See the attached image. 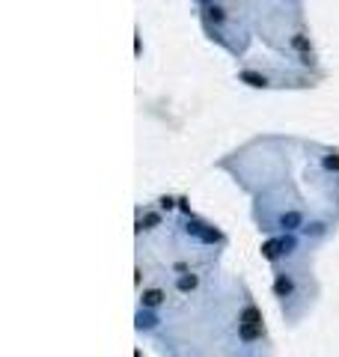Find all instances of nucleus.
Returning a JSON list of instances; mask_svg holds the SVG:
<instances>
[{
	"label": "nucleus",
	"instance_id": "1a4fd4ad",
	"mask_svg": "<svg viewBox=\"0 0 339 357\" xmlns=\"http://www.w3.org/2000/svg\"><path fill=\"white\" fill-rule=\"evenodd\" d=\"M298 221H301V218L292 211V215H286V218H283V227H298Z\"/></svg>",
	"mask_w": 339,
	"mask_h": 357
},
{
	"label": "nucleus",
	"instance_id": "9d476101",
	"mask_svg": "<svg viewBox=\"0 0 339 357\" xmlns=\"http://www.w3.org/2000/svg\"><path fill=\"white\" fill-rule=\"evenodd\" d=\"M137 325H140V327H152V325H155V319H152V316H143V313H140Z\"/></svg>",
	"mask_w": 339,
	"mask_h": 357
},
{
	"label": "nucleus",
	"instance_id": "20e7f679",
	"mask_svg": "<svg viewBox=\"0 0 339 357\" xmlns=\"http://www.w3.org/2000/svg\"><path fill=\"white\" fill-rule=\"evenodd\" d=\"M161 301H164V292H158V289H149V292L143 295V304L146 307H158Z\"/></svg>",
	"mask_w": 339,
	"mask_h": 357
},
{
	"label": "nucleus",
	"instance_id": "423d86ee",
	"mask_svg": "<svg viewBox=\"0 0 339 357\" xmlns=\"http://www.w3.org/2000/svg\"><path fill=\"white\" fill-rule=\"evenodd\" d=\"M241 78H244L250 87H265V84H268V81H265V75H256V72H244Z\"/></svg>",
	"mask_w": 339,
	"mask_h": 357
},
{
	"label": "nucleus",
	"instance_id": "f8f14e48",
	"mask_svg": "<svg viewBox=\"0 0 339 357\" xmlns=\"http://www.w3.org/2000/svg\"><path fill=\"white\" fill-rule=\"evenodd\" d=\"M211 18H214V21H223V9L214 6V9H211Z\"/></svg>",
	"mask_w": 339,
	"mask_h": 357
},
{
	"label": "nucleus",
	"instance_id": "7ed1b4c3",
	"mask_svg": "<svg viewBox=\"0 0 339 357\" xmlns=\"http://www.w3.org/2000/svg\"><path fill=\"white\" fill-rule=\"evenodd\" d=\"M259 333H262V327H256V325H241V339H247V342L259 339Z\"/></svg>",
	"mask_w": 339,
	"mask_h": 357
},
{
	"label": "nucleus",
	"instance_id": "ddd939ff",
	"mask_svg": "<svg viewBox=\"0 0 339 357\" xmlns=\"http://www.w3.org/2000/svg\"><path fill=\"white\" fill-rule=\"evenodd\" d=\"M295 45H298L301 51H306V48H309V45H306V39H304V36H298V39H295Z\"/></svg>",
	"mask_w": 339,
	"mask_h": 357
},
{
	"label": "nucleus",
	"instance_id": "f257e3e1",
	"mask_svg": "<svg viewBox=\"0 0 339 357\" xmlns=\"http://www.w3.org/2000/svg\"><path fill=\"white\" fill-rule=\"evenodd\" d=\"M283 247H292V241H268V244H265V247H262V253H265V256H268V259H277V256H280V250H283Z\"/></svg>",
	"mask_w": 339,
	"mask_h": 357
},
{
	"label": "nucleus",
	"instance_id": "0eeeda50",
	"mask_svg": "<svg viewBox=\"0 0 339 357\" xmlns=\"http://www.w3.org/2000/svg\"><path fill=\"white\" fill-rule=\"evenodd\" d=\"M274 292L280 295V298H286V295L292 292V280H286V277H280V280L274 283Z\"/></svg>",
	"mask_w": 339,
	"mask_h": 357
},
{
	"label": "nucleus",
	"instance_id": "f03ea898",
	"mask_svg": "<svg viewBox=\"0 0 339 357\" xmlns=\"http://www.w3.org/2000/svg\"><path fill=\"white\" fill-rule=\"evenodd\" d=\"M241 325H256V327H262V316H259V310H256V307H247V310L241 313Z\"/></svg>",
	"mask_w": 339,
	"mask_h": 357
},
{
	"label": "nucleus",
	"instance_id": "9b49d317",
	"mask_svg": "<svg viewBox=\"0 0 339 357\" xmlns=\"http://www.w3.org/2000/svg\"><path fill=\"white\" fill-rule=\"evenodd\" d=\"M327 167H330V170H339V155H330V158H327Z\"/></svg>",
	"mask_w": 339,
	"mask_h": 357
},
{
	"label": "nucleus",
	"instance_id": "6e6552de",
	"mask_svg": "<svg viewBox=\"0 0 339 357\" xmlns=\"http://www.w3.org/2000/svg\"><path fill=\"white\" fill-rule=\"evenodd\" d=\"M194 286H197V277H194V274H191V277H182V280H179V289H182V292H191Z\"/></svg>",
	"mask_w": 339,
	"mask_h": 357
},
{
	"label": "nucleus",
	"instance_id": "39448f33",
	"mask_svg": "<svg viewBox=\"0 0 339 357\" xmlns=\"http://www.w3.org/2000/svg\"><path fill=\"white\" fill-rule=\"evenodd\" d=\"M188 229H194V232H197V235H200L203 241H217V238H220L217 232H211V229H203V224H194V227H188Z\"/></svg>",
	"mask_w": 339,
	"mask_h": 357
}]
</instances>
